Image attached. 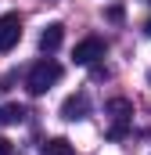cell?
<instances>
[{
    "mask_svg": "<svg viewBox=\"0 0 151 155\" xmlns=\"http://www.w3.org/2000/svg\"><path fill=\"white\" fill-rule=\"evenodd\" d=\"M108 116L115 119V126H112V134H108V137H122V130H126V119L133 116V105H130L126 97H112V101H108Z\"/></svg>",
    "mask_w": 151,
    "mask_h": 155,
    "instance_id": "5b68a950",
    "label": "cell"
},
{
    "mask_svg": "<svg viewBox=\"0 0 151 155\" xmlns=\"http://www.w3.org/2000/svg\"><path fill=\"white\" fill-rule=\"evenodd\" d=\"M58 79H61V65H58V61H50V58H43V61H36V65L29 69L25 87H29V94H33V97H40V94H47Z\"/></svg>",
    "mask_w": 151,
    "mask_h": 155,
    "instance_id": "6da1fadb",
    "label": "cell"
},
{
    "mask_svg": "<svg viewBox=\"0 0 151 155\" xmlns=\"http://www.w3.org/2000/svg\"><path fill=\"white\" fill-rule=\"evenodd\" d=\"M61 40H65V25H61V22H50V25L40 33V51H43V54H54V51L61 47Z\"/></svg>",
    "mask_w": 151,
    "mask_h": 155,
    "instance_id": "8992f818",
    "label": "cell"
},
{
    "mask_svg": "<svg viewBox=\"0 0 151 155\" xmlns=\"http://www.w3.org/2000/svg\"><path fill=\"white\" fill-rule=\"evenodd\" d=\"M25 119V108L22 105H0V126H14Z\"/></svg>",
    "mask_w": 151,
    "mask_h": 155,
    "instance_id": "52a82bcc",
    "label": "cell"
},
{
    "mask_svg": "<svg viewBox=\"0 0 151 155\" xmlns=\"http://www.w3.org/2000/svg\"><path fill=\"white\" fill-rule=\"evenodd\" d=\"M90 116V97L79 90V94H69L65 101H61V119H69V123H79V119Z\"/></svg>",
    "mask_w": 151,
    "mask_h": 155,
    "instance_id": "3957f363",
    "label": "cell"
},
{
    "mask_svg": "<svg viewBox=\"0 0 151 155\" xmlns=\"http://www.w3.org/2000/svg\"><path fill=\"white\" fill-rule=\"evenodd\" d=\"M144 33H148V36H151V18H148V25H144Z\"/></svg>",
    "mask_w": 151,
    "mask_h": 155,
    "instance_id": "30bf717a",
    "label": "cell"
},
{
    "mask_svg": "<svg viewBox=\"0 0 151 155\" xmlns=\"http://www.w3.org/2000/svg\"><path fill=\"white\" fill-rule=\"evenodd\" d=\"M148 4H151V0H148Z\"/></svg>",
    "mask_w": 151,
    "mask_h": 155,
    "instance_id": "8fae6325",
    "label": "cell"
},
{
    "mask_svg": "<svg viewBox=\"0 0 151 155\" xmlns=\"http://www.w3.org/2000/svg\"><path fill=\"white\" fill-rule=\"evenodd\" d=\"M0 155H14V144H11L7 137H0Z\"/></svg>",
    "mask_w": 151,
    "mask_h": 155,
    "instance_id": "9c48e42d",
    "label": "cell"
},
{
    "mask_svg": "<svg viewBox=\"0 0 151 155\" xmlns=\"http://www.w3.org/2000/svg\"><path fill=\"white\" fill-rule=\"evenodd\" d=\"M72 58H76V65H94L97 58H104V40H101V36L79 40V43H76V51H72Z\"/></svg>",
    "mask_w": 151,
    "mask_h": 155,
    "instance_id": "7a4b0ae2",
    "label": "cell"
},
{
    "mask_svg": "<svg viewBox=\"0 0 151 155\" xmlns=\"http://www.w3.org/2000/svg\"><path fill=\"white\" fill-rule=\"evenodd\" d=\"M22 40V18L18 15H0V51H11Z\"/></svg>",
    "mask_w": 151,
    "mask_h": 155,
    "instance_id": "277c9868",
    "label": "cell"
},
{
    "mask_svg": "<svg viewBox=\"0 0 151 155\" xmlns=\"http://www.w3.org/2000/svg\"><path fill=\"white\" fill-rule=\"evenodd\" d=\"M40 155H72V144H69L65 137H54V141L43 144V152H40Z\"/></svg>",
    "mask_w": 151,
    "mask_h": 155,
    "instance_id": "ba28073f",
    "label": "cell"
}]
</instances>
